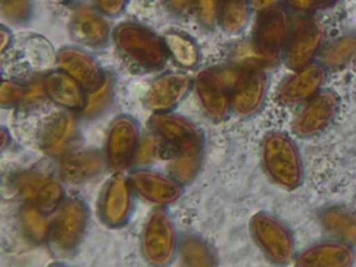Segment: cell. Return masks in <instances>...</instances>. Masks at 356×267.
Returning a JSON list of instances; mask_svg holds the SVG:
<instances>
[{
	"mask_svg": "<svg viewBox=\"0 0 356 267\" xmlns=\"http://www.w3.org/2000/svg\"><path fill=\"white\" fill-rule=\"evenodd\" d=\"M140 145L138 121L128 114H121L108 127L104 142L106 165L114 172H124L135 164Z\"/></svg>",
	"mask_w": 356,
	"mask_h": 267,
	"instance_id": "obj_8",
	"label": "cell"
},
{
	"mask_svg": "<svg viewBox=\"0 0 356 267\" xmlns=\"http://www.w3.org/2000/svg\"><path fill=\"white\" fill-rule=\"evenodd\" d=\"M267 78L264 68L256 63L241 67L231 86V107L241 117L257 114L266 100Z\"/></svg>",
	"mask_w": 356,
	"mask_h": 267,
	"instance_id": "obj_10",
	"label": "cell"
},
{
	"mask_svg": "<svg viewBox=\"0 0 356 267\" xmlns=\"http://www.w3.org/2000/svg\"><path fill=\"white\" fill-rule=\"evenodd\" d=\"M56 217L51 220L47 243L60 257L72 254L81 245L88 222L89 209L82 199L70 197L56 211Z\"/></svg>",
	"mask_w": 356,
	"mask_h": 267,
	"instance_id": "obj_4",
	"label": "cell"
},
{
	"mask_svg": "<svg viewBox=\"0 0 356 267\" xmlns=\"http://www.w3.org/2000/svg\"><path fill=\"white\" fill-rule=\"evenodd\" d=\"M47 181L46 179V174L38 171V170H29V171H25V172H21L18 177H17V182H15V186H17V191L24 195L25 197H29L32 199L33 195L36 193V191L40 188V185Z\"/></svg>",
	"mask_w": 356,
	"mask_h": 267,
	"instance_id": "obj_35",
	"label": "cell"
},
{
	"mask_svg": "<svg viewBox=\"0 0 356 267\" xmlns=\"http://www.w3.org/2000/svg\"><path fill=\"white\" fill-rule=\"evenodd\" d=\"M1 14L13 24L22 25L32 18V0H0Z\"/></svg>",
	"mask_w": 356,
	"mask_h": 267,
	"instance_id": "obj_32",
	"label": "cell"
},
{
	"mask_svg": "<svg viewBox=\"0 0 356 267\" xmlns=\"http://www.w3.org/2000/svg\"><path fill=\"white\" fill-rule=\"evenodd\" d=\"M193 81L182 72H168L157 78L149 88L145 103L152 113L172 111L186 97Z\"/></svg>",
	"mask_w": 356,
	"mask_h": 267,
	"instance_id": "obj_18",
	"label": "cell"
},
{
	"mask_svg": "<svg viewBox=\"0 0 356 267\" xmlns=\"http://www.w3.org/2000/svg\"><path fill=\"white\" fill-rule=\"evenodd\" d=\"M95 7L107 17H118L127 7L128 0H93Z\"/></svg>",
	"mask_w": 356,
	"mask_h": 267,
	"instance_id": "obj_39",
	"label": "cell"
},
{
	"mask_svg": "<svg viewBox=\"0 0 356 267\" xmlns=\"http://www.w3.org/2000/svg\"><path fill=\"white\" fill-rule=\"evenodd\" d=\"M129 179L135 192L157 207L174 204L184 193V185L181 182L159 171L138 168L131 172Z\"/></svg>",
	"mask_w": 356,
	"mask_h": 267,
	"instance_id": "obj_15",
	"label": "cell"
},
{
	"mask_svg": "<svg viewBox=\"0 0 356 267\" xmlns=\"http://www.w3.org/2000/svg\"><path fill=\"white\" fill-rule=\"evenodd\" d=\"M193 88L204 114L214 122L224 121L231 108V90L224 75L216 68L202 70L193 79Z\"/></svg>",
	"mask_w": 356,
	"mask_h": 267,
	"instance_id": "obj_12",
	"label": "cell"
},
{
	"mask_svg": "<svg viewBox=\"0 0 356 267\" xmlns=\"http://www.w3.org/2000/svg\"><path fill=\"white\" fill-rule=\"evenodd\" d=\"M113 40L125 58L143 70H161L167 61L168 53L164 40L143 25L121 24L113 31Z\"/></svg>",
	"mask_w": 356,
	"mask_h": 267,
	"instance_id": "obj_2",
	"label": "cell"
},
{
	"mask_svg": "<svg viewBox=\"0 0 356 267\" xmlns=\"http://www.w3.org/2000/svg\"><path fill=\"white\" fill-rule=\"evenodd\" d=\"M106 164L104 153L99 150H81L63 157L58 177L63 182L79 185L95 179Z\"/></svg>",
	"mask_w": 356,
	"mask_h": 267,
	"instance_id": "obj_22",
	"label": "cell"
},
{
	"mask_svg": "<svg viewBox=\"0 0 356 267\" xmlns=\"http://www.w3.org/2000/svg\"><path fill=\"white\" fill-rule=\"evenodd\" d=\"M57 64L60 70L71 75L88 92L97 90L108 79L100 64L79 47H61L57 53Z\"/></svg>",
	"mask_w": 356,
	"mask_h": 267,
	"instance_id": "obj_17",
	"label": "cell"
},
{
	"mask_svg": "<svg viewBox=\"0 0 356 267\" xmlns=\"http://www.w3.org/2000/svg\"><path fill=\"white\" fill-rule=\"evenodd\" d=\"M0 38H1L0 50H1V54H4L6 50H7L8 47H11V43H13L11 31H10L6 25H1V28H0Z\"/></svg>",
	"mask_w": 356,
	"mask_h": 267,
	"instance_id": "obj_40",
	"label": "cell"
},
{
	"mask_svg": "<svg viewBox=\"0 0 356 267\" xmlns=\"http://www.w3.org/2000/svg\"><path fill=\"white\" fill-rule=\"evenodd\" d=\"M168 57L184 68H196L200 61V50L197 43L184 32L171 31L163 38Z\"/></svg>",
	"mask_w": 356,
	"mask_h": 267,
	"instance_id": "obj_24",
	"label": "cell"
},
{
	"mask_svg": "<svg viewBox=\"0 0 356 267\" xmlns=\"http://www.w3.org/2000/svg\"><path fill=\"white\" fill-rule=\"evenodd\" d=\"M149 125L160 143H163L172 156L197 154L203 150L204 136L202 129L182 115L171 111L153 113L149 118Z\"/></svg>",
	"mask_w": 356,
	"mask_h": 267,
	"instance_id": "obj_5",
	"label": "cell"
},
{
	"mask_svg": "<svg viewBox=\"0 0 356 267\" xmlns=\"http://www.w3.org/2000/svg\"><path fill=\"white\" fill-rule=\"evenodd\" d=\"M159 138L154 135H149L146 136L140 145H139V149H138V153H136V159H135V164H139V165H143V164H147L153 157L154 154L157 153V149H159Z\"/></svg>",
	"mask_w": 356,
	"mask_h": 267,
	"instance_id": "obj_38",
	"label": "cell"
},
{
	"mask_svg": "<svg viewBox=\"0 0 356 267\" xmlns=\"http://www.w3.org/2000/svg\"><path fill=\"white\" fill-rule=\"evenodd\" d=\"M68 31L74 42L92 49L106 47L111 36L104 14L89 4H79L74 8Z\"/></svg>",
	"mask_w": 356,
	"mask_h": 267,
	"instance_id": "obj_16",
	"label": "cell"
},
{
	"mask_svg": "<svg viewBox=\"0 0 356 267\" xmlns=\"http://www.w3.org/2000/svg\"><path fill=\"white\" fill-rule=\"evenodd\" d=\"M327 68L321 63H310L286 76L277 89V100L285 106L306 103L316 96L325 81Z\"/></svg>",
	"mask_w": 356,
	"mask_h": 267,
	"instance_id": "obj_14",
	"label": "cell"
},
{
	"mask_svg": "<svg viewBox=\"0 0 356 267\" xmlns=\"http://www.w3.org/2000/svg\"><path fill=\"white\" fill-rule=\"evenodd\" d=\"M134 186L124 172H114L103 185L97 202L100 221L108 228L124 227L134 210Z\"/></svg>",
	"mask_w": 356,
	"mask_h": 267,
	"instance_id": "obj_9",
	"label": "cell"
},
{
	"mask_svg": "<svg viewBox=\"0 0 356 267\" xmlns=\"http://www.w3.org/2000/svg\"><path fill=\"white\" fill-rule=\"evenodd\" d=\"M47 97L54 104L72 113H82L88 102V90L63 70L51 71L43 78Z\"/></svg>",
	"mask_w": 356,
	"mask_h": 267,
	"instance_id": "obj_20",
	"label": "cell"
},
{
	"mask_svg": "<svg viewBox=\"0 0 356 267\" xmlns=\"http://www.w3.org/2000/svg\"><path fill=\"white\" fill-rule=\"evenodd\" d=\"M339 111V97L332 90H320L305 103L293 120V132L310 138L325 131Z\"/></svg>",
	"mask_w": 356,
	"mask_h": 267,
	"instance_id": "obj_13",
	"label": "cell"
},
{
	"mask_svg": "<svg viewBox=\"0 0 356 267\" xmlns=\"http://www.w3.org/2000/svg\"><path fill=\"white\" fill-rule=\"evenodd\" d=\"M46 100H49L46 89H44V82L43 79L35 78L32 79L28 85H25V95L21 102V107L25 110H35L40 104H43Z\"/></svg>",
	"mask_w": 356,
	"mask_h": 267,
	"instance_id": "obj_34",
	"label": "cell"
},
{
	"mask_svg": "<svg viewBox=\"0 0 356 267\" xmlns=\"http://www.w3.org/2000/svg\"><path fill=\"white\" fill-rule=\"evenodd\" d=\"M202 165V153L197 154H178L172 156L168 170L170 175L174 177L182 185L189 184L199 172Z\"/></svg>",
	"mask_w": 356,
	"mask_h": 267,
	"instance_id": "obj_30",
	"label": "cell"
},
{
	"mask_svg": "<svg viewBox=\"0 0 356 267\" xmlns=\"http://www.w3.org/2000/svg\"><path fill=\"white\" fill-rule=\"evenodd\" d=\"M78 125L72 111L64 110L54 115L40 134V149L51 159H63L67 156L75 136Z\"/></svg>",
	"mask_w": 356,
	"mask_h": 267,
	"instance_id": "obj_19",
	"label": "cell"
},
{
	"mask_svg": "<svg viewBox=\"0 0 356 267\" xmlns=\"http://www.w3.org/2000/svg\"><path fill=\"white\" fill-rule=\"evenodd\" d=\"M323 24L312 15L300 18L291 31L284 50V61L286 67L295 71L313 63L323 47Z\"/></svg>",
	"mask_w": 356,
	"mask_h": 267,
	"instance_id": "obj_11",
	"label": "cell"
},
{
	"mask_svg": "<svg viewBox=\"0 0 356 267\" xmlns=\"http://www.w3.org/2000/svg\"><path fill=\"white\" fill-rule=\"evenodd\" d=\"M140 246L143 259L152 266H167L174 260L179 249L178 235L171 216L163 207L149 214L143 225Z\"/></svg>",
	"mask_w": 356,
	"mask_h": 267,
	"instance_id": "obj_7",
	"label": "cell"
},
{
	"mask_svg": "<svg viewBox=\"0 0 356 267\" xmlns=\"http://www.w3.org/2000/svg\"><path fill=\"white\" fill-rule=\"evenodd\" d=\"M250 235L264 254L274 264H288L295 257V241L288 225L278 217L259 211L250 218Z\"/></svg>",
	"mask_w": 356,
	"mask_h": 267,
	"instance_id": "obj_6",
	"label": "cell"
},
{
	"mask_svg": "<svg viewBox=\"0 0 356 267\" xmlns=\"http://www.w3.org/2000/svg\"><path fill=\"white\" fill-rule=\"evenodd\" d=\"M286 7L296 13H313L320 8H327L338 3L339 0H284Z\"/></svg>",
	"mask_w": 356,
	"mask_h": 267,
	"instance_id": "obj_37",
	"label": "cell"
},
{
	"mask_svg": "<svg viewBox=\"0 0 356 267\" xmlns=\"http://www.w3.org/2000/svg\"><path fill=\"white\" fill-rule=\"evenodd\" d=\"M356 58V33H345L332 40L321 53V64L327 70H341Z\"/></svg>",
	"mask_w": 356,
	"mask_h": 267,
	"instance_id": "obj_27",
	"label": "cell"
},
{
	"mask_svg": "<svg viewBox=\"0 0 356 267\" xmlns=\"http://www.w3.org/2000/svg\"><path fill=\"white\" fill-rule=\"evenodd\" d=\"M324 229L337 241L356 246V214L341 206H331L321 211Z\"/></svg>",
	"mask_w": 356,
	"mask_h": 267,
	"instance_id": "obj_23",
	"label": "cell"
},
{
	"mask_svg": "<svg viewBox=\"0 0 356 267\" xmlns=\"http://www.w3.org/2000/svg\"><path fill=\"white\" fill-rule=\"evenodd\" d=\"M250 19V0H218L217 22L228 35L242 33Z\"/></svg>",
	"mask_w": 356,
	"mask_h": 267,
	"instance_id": "obj_25",
	"label": "cell"
},
{
	"mask_svg": "<svg viewBox=\"0 0 356 267\" xmlns=\"http://www.w3.org/2000/svg\"><path fill=\"white\" fill-rule=\"evenodd\" d=\"M25 95V85L3 78L0 86V104L3 108H13L21 104Z\"/></svg>",
	"mask_w": 356,
	"mask_h": 267,
	"instance_id": "obj_33",
	"label": "cell"
},
{
	"mask_svg": "<svg viewBox=\"0 0 356 267\" xmlns=\"http://www.w3.org/2000/svg\"><path fill=\"white\" fill-rule=\"evenodd\" d=\"M275 1H277V0H254V4H256L257 8L263 10V8H266V7H270V6L277 4Z\"/></svg>",
	"mask_w": 356,
	"mask_h": 267,
	"instance_id": "obj_41",
	"label": "cell"
},
{
	"mask_svg": "<svg viewBox=\"0 0 356 267\" xmlns=\"http://www.w3.org/2000/svg\"><path fill=\"white\" fill-rule=\"evenodd\" d=\"M289 35V17L281 6L274 4L259 11L253 29V50L261 65L273 67L284 58Z\"/></svg>",
	"mask_w": 356,
	"mask_h": 267,
	"instance_id": "obj_3",
	"label": "cell"
},
{
	"mask_svg": "<svg viewBox=\"0 0 356 267\" xmlns=\"http://www.w3.org/2000/svg\"><path fill=\"white\" fill-rule=\"evenodd\" d=\"M355 259L353 246L335 239L309 246L296 257L295 263L309 267H348L355 263Z\"/></svg>",
	"mask_w": 356,
	"mask_h": 267,
	"instance_id": "obj_21",
	"label": "cell"
},
{
	"mask_svg": "<svg viewBox=\"0 0 356 267\" xmlns=\"http://www.w3.org/2000/svg\"><path fill=\"white\" fill-rule=\"evenodd\" d=\"M111 102H113V83L110 79H107L102 88L88 93V102L81 114L89 118L96 117L102 114L110 106Z\"/></svg>",
	"mask_w": 356,
	"mask_h": 267,
	"instance_id": "obj_31",
	"label": "cell"
},
{
	"mask_svg": "<svg viewBox=\"0 0 356 267\" xmlns=\"http://www.w3.org/2000/svg\"><path fill=\"white\" fill-rule=\"evenodd\" d=\"M32 202L43 213L50 214L57 211L65 202V192L63 185L56 179L44 181L32 197Z\"/></svg>",
	"mask_w": 356,
	"mask_h": 267,
	"instance_id": "obj_29",
	"label": "cell"
},
{
	"mask_svg": "<svg viewBox=\"0 0 356 267\" xmlns=\"http://www.w3.org/2000/svg\"><path fill=\"white\" fill-rule=\"evenodd\" d=\"M263 167L273 182L293 191L303 182V163L293 139L281 131L268 132L261 143Z\"/></svg>",
	"mask_w": 356,
	"mask_h": 267,
	"instance_id": "obj_1",
	"label": "cell"
},
{
	"mask_svg": "<svg viewBox=\"0 0 356 267\" xmlns=\"http://www.w3.org/2000/svg\"><path fill=\"white\" fill-rule=\"evenodd\" d=\"M19 224L24 235L33 243L42 245L47 242L51 220L47 218V214L43 213L33 202L25 203L18 214Z\"/></svg>",
	"mask_w": 356,
	"mask_h": 267,
	"instance_id": "obj_26",
	"label": "cell"
},
{
	"mask_svg": "<svg viewBox=\"0 0 356 267\" xmlns=\"http://www.w3.org/2000/svg\"><path fill=\"white\" fill-rule=\"evenodd\" d=\"M196 14L203 26L211 28L218 18V0H196Z\"/></svg>",
	"mask_w": 356,
	"mask_h": 267,
	"instance_id": "obj_36",
	"label": "cell"
},
{
	"mask_svg": "<svg viewBox=\"0 0 356 267\" xmlns=\"http://www.w3.org/2000/svg\"><path fill=\"white\" fill-rule=\"evenodd\" d=\"M179 254L188 266H211L216 264V256L213 249L202 238L191 235L182 239L179 245Z\"/></svg>",
	"mask_w": 356,
	"mask_h": 267,
	"instance_id": "obj_28",
	"label": "cell"
}]
</instances>
